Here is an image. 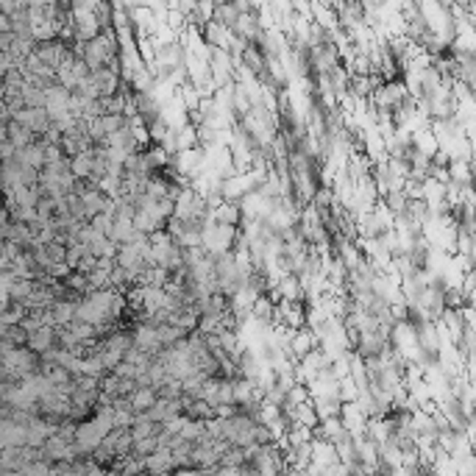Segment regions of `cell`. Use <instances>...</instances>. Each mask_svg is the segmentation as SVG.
I'll return each instance as SVG.
<instances>
[{"mask_svg": "<svg viewBox=\"0 0 476 476\" xmlns=\"http://www.w3.org/2000/svg\"><path fill=\"white\" fill-rule=\"evenodd\" d=\"M95 148V145H92ZM81 151V154H75L73 159H70V173L75 176V179H89L92 176V168H95V151Z\"/></svg>", "mask_w": 476, "mask_h": 476, "instance_id": "52a82bcc", "label": "cell"}, {"mask_svg": "<svg viewBox=\"0 0 476 476\" xmlns=\"http://www.w3.org/2000/svg\"><path fill=\"white\" fill-rule=\"evenodd\" d=\"M11 31V17L0 11V34H8Z\"/></svg>", "mask_w": 476, "mask_h": 476, "instance_id": "2e32d148", "label": "cell"}, {"mask_svg": "<svg viewBox=\"0 0 476 476\" xmlns=\"http://www.w3.org/2000/svg\"><path fill=\"white\" fill-rule=\"evenodd\" d=\"M239 11L232 6V3H223V6H215V11H212V20H218L221 25H226L229 31H232V25L237 22Z\"/></svg>", "mask_w": 476, "mask_h": 476, "instance_id": "7c38bea8", "label": "cell"}, {"mask_svg": "<svg viewBox=\"0 0 476 476\" xmlns=\"http://www.w3.org/2000/svg\"><path fill=\"white\" fill-rule=\"evenodd\" d=\"M14 151H17V148H14L8 140H0V162L8 159V156H14Z\"/></svg>", "mask_w": 476, "mask_h": 476, "instance_id": "9a60e30c", "label": "cell"}, {"mask_svg": "<svg viewBox=\"0 0 476 476\" xmlns=\"http://www.w3.org/2000/svg\"><path fill=\"white\" fill-rule=\"evenodd\" d=\"M131 223H134V229H137V232H142V235H151V232L165 229V221H159V218H156V215H151L148 209H137V212H134V218H131Z\"/></svg>", "mask_w": 476, "mask_h": 476, "instance_id": "ba28073f", "label": "cell"}, {"mask_svg": "<svg viewBox=\"0 0 476 476\" xmlns=\"http://www.w3.org/2000/svg\"><path fill=\"white\" fill-rule=\"evenodd\" d=\"M11 120L20 123V126H25L34 137H42L47 131V126H50V114H47L45 106H22L20 112L11 114Z\"/></svg>", "mask_w": 476, "mask_h": 476, "instance_id": "6da1fadb", "label": "cell"}, {"mask_svg": "<svg viewBox=\"0 0 476 476\" xmlns=\"http://www.w3.org/2000/svg\"><path fill=\"white\" fill-rule=\"evenodd\" d=\"M156 399H159V396H156V387H151V385H137V387L128 393V404H131V410H134V412H145V410H151Z\"/></svg>", "mask_w": 476, "mask_h": 476, "instance_id": "5b68a950", "label": "cell"}, {"mask_svg": "<svg viewBox=\"0 0 476 476\" xmlns=\"http://www.w3.org/2000/svg\"><path fill=\"white\" fill-rule=\"evenodd\" d=\"M25 345L31 348V351H36V354H45L50 345H56V332H53V326H39V329H34V332H28V340H25Z\"/></svg>", "mask_w": 476, "mask_h": 476, "instance_id": "277c9868", "label": "cell"}, {"mask_svg": "<svg viewBox=\"0 0 476 476\" xmlns=\"http://www.w3.org/2000/svg\"><path fill=\"white\" fill-rule=\"evenodd\" d=\"M6 140L14 145V148H22V145H28V142H34L36 137L25 128V126H20V123H14V120H8V126H6Z\"/></svg>", "mask_w": 476, "mask_h": 476, "instance_id": "30bf717a", "label": "cell"}, {"mask_svg": "<svg viewBox=\"0 0 476 476\" xmlns=\"http://www.w3.org/2000/svg\"><path fill=\"white\" fill-rule=\"evenodd\" d=\"M73 47H67L64 42H59V39H45V42H36L34 45V56L42 61V64H47V67H59L61 64V59L70 53Z\"/></svg>", "mask_w": 476, "mask_h": 476, "instance_id": "7a4b0ae2", "label": "cell"}, {"mask_svg": "<svg viewBox=\"0 0 476 476\" xmlns=\"http://www.w3.org/2000/svg\"><path fill=\"white\" fill-rule=\"evenodd\" d=\"M14 159H17L20 165H28V168L42 170V165H45V145H42L39 140H34V142L17 148V151H14Z\"/></svg>", "mask_w": 476, "mask_h": 476, "instance_id": "3957f363", "label": "cell"}, {"mask_svg": "<svg viewBox=\"0 0 476 476\" xmlns=\"http://www.w3.org/2000/svg\"><path fill=\"white\" fill-rule=\"evenodd\" d=\"M95 265H98V256H95V253H89V251H87V253H84V256H81V259H78V265H75V267H73V270H81V273H89V270H92V267H95Z\"/></svg>", "mask_w": 476, "mask_h": 476, "instance_id": "5bb4252c", "label": "cell"}, {"mask_svg": "<svg viewBox=\"0 0 476 476\" xmlns=\"http://www.w3.org/2000/svg\"><path fill=\"white\" fill-rule=\"evenodd\" d=\"M212 415H215V407L204 399H190L184 407V418H193V421H209Z\"/></svg>", "mask_w": 476, "mask_h": 476, "instance_id": "9c48e42d", "label": "cell"}, {"mask_svg": "<svg viewBox=\"0 0 476 476\" xmlns=\"http://www.w3.org/2000/svg\"><path fill=\"white\" fill-rule=\"evenodd\" d=\"M101 123H103V131L112 134V131H120L123 126H128V117L126 114H101Z\"/></svg>", "mask_w": 476, "mask_h": 476, "instance_id": "4fadbf2b", "label": "cell"}, {"mask_svg": "<svg viewBox=\"0 0 476 476\" xmlns=\"http://www.w3.org/2000/svg\"><path fill=\"white\" fill-rule=\"evenodd\" d=\"M75 298H56L53 306H50V318H53V326H67L73 318H75Z\"/></svg>", "mask_w": 476, "mask_h": 476, "instance_id": "8992f818", "label": "cell"}, {"mask_svg": "<svg viewBox=\"0 0 476 476\" xmlns=\"http://www.w3.org/2000/svg\"><path fill=\"white\" fill-rule=\"evenodd\" d=\"M6 126H8V123H0V140H6V134H8V131H6Z\"/></svg>", "mask_w": 476, "mask_h": 476, "instance_id": "e0dca14e", "label": "cell"}, {"mask_svg": "<svg viewBox=\"0 0 476 476\" xmlns=\"http://www.w3.org/2000/svg\"><path fill=\"white\" fill-rule=\"evenodd\" d=\"M34 287H36L34 278H14V281L8 284V301H25V298L31 295Z\"/></svg>", "mask_w": 476, "mask_h": 476, "instance_id": "8fae6325", "label": "cell"}]
</instances>
